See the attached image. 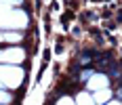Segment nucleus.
Masks as SVG:
<instances>
[{
	"label": "nucleus",
	"instance_id": "1",
	"mask_svg": "<svg viewBox=\"0 0 122 105\" xmlns=\"http://www.w3.org/2000/svg\"><path fill=\"white\" fill-rule=\"evenodd\" d=\"M116 95H118V97H120V99H122V88H120V90H118V93H116Z\"/></svg>",
	"mask_w": 122,
	"mask_h": 105
}]
</instances>
